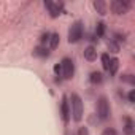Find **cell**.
I'll return each mask as SVG.
<instances>
[{"mask_svg":"<svg viewBox=\"0 0 135 135\" xmlns=\"http://www.w3.org/2000/svg\"><path fill=\"white\" fill-rule=\"evenodd\" d=\"M45 8L48 10V13H49V16L52 18V19H56V18H59L60 15H62V11H64V3L62 2H52V0H45Z\"/></svg>","mask_w":135,"mask_h":135,"instance_id":"cell-6","label":"cell"},{"mask_svg":"<svg viewBox=\"0 0 135 135\" xmlns=\"http://www.w3.org/2000/svg\"><path fill=\"white\" fill-rule=\"evenodd\" d=\"M94 8H95V11L100 16H105L107 15V3L103 2V0H94Z\"/></svg>","mask_w":135,"mask_h":135,"instance_id":"cell-12","label":"cell"},{"mask_svg":"<svg viewBox=\"0 0 135 135\" xmlns=\"http://www.w3.org/2000/svg\"><path fill=\"white\" fill-rule=\"evenodd\" d=\"M102 135H118V132H116V129H113V127H107V129L102 130Z\"/></svg>","mask_w":135,"mask_h":135,"instance_id":"cell-19","label":"cell"},{"mask_svg":"<svg viewBox=\"0 0 135 135\" xmlns=\"http://www.w3.org/2000/svg\"><path fill=\"white\" fill-rule=\"evenodd\" d=\"M70 114H72V119L75 121V122H80L81 119H83V114H84V103H83V99L76 94V92H73L72 95H70Z\"/></svg>","mask_w":135,"mask_h":135,"instance_id":"cell-1","label":"cell"},{"mask_svg":"<svg viewBox=\"0 0 135 135\" xmlns=\"http://www.w3.org/2000/svg\"><path fill=\"white\" fill-rule=\"evenodd\" d=\"M127 100H129V103H135V91H133V89L129 91V94H127Z\"/></svg>","mask_w":135,"mask_h":135,"instance_id":"cell-20","label":"cell"},{"mask_svg":"<svg viewBox=\"0 0 135 135\" xmlns=\"http://www.w3.org/2000/svg\"><path fill=\"white\" fill-rule=\"evenodd\" d=\"M118 69H119V60H118L116 57H111L110 65H108V73H110L111 76H114V75L118 73Z\"/></svg>","mask_w":135,"mask_h":135,"instance_id":"cell-14","label":"cell"},{"mask_svg":"<svg viewBox=\"0 0 135 135\" xmlns=\"http://www.w3.org/2000/svg\"><path fill=\"white\" fill-rule=\"evenodd\" d=\"M130 7H132V3L129 0H113V2H110V10L116 16H122V15L129 13Z\"/></svg>","mask_w":135,"mask_h":135,"instance_id":"cell-5","label":"cell"},{"mask_svg":"<svg viewBox=\"0 0 135 135\" xmlns=\"http://www.w3.org/2000/svg\"><path fill=\"white\" fill-rule=\"evenodd\" d=\"M108 49H110L111 52H119V49H121V45L111 38V40L108 41Z\"/></svg>","mask_w":135,"mask_h":135,"instance_id":"cell-16","label":"cell"},{"mask_svg":"<svg viewBox=\"0 0 135 135\" xmlns=\"http://www.w3.org/2000/svg\"><path fill=\"white\" fill-rule=\"evenodd\" d=\"M78 135H89V129H88L86 126L80 127V129H78Z\"/></svg>","mask_w":135,"mask_h":135,"instance_id":"cell-21","label":"cell"},{"mask_svg":"<svg viewBox=\"0 0 135 135\" xmlns=\"http://www.w3.org/2000/svg\"><path fill=\"white\" fill-rule=\"evenodd\" d=\"M60 116H62V121L65 124H69L72 114H70V103H69V97L67 95H64L62 102H60Z\"/></svg>","mask_w":135,"mask_h":135,"instance_id":"cell-7","label":"cell"},{"mask_svg":"<svg viewBox=\"0 0 135 135\" xmlns=\"http://www.w3.org/2000/svg\"><path fill=\"white\" fill-rule=\"evenodd\" d=\"M124 133H127V135H133V132H135V124H133V121H132V118H129V116H126L124 118Z\"/></svg>","mask_w":135,"mask_h":135,"instance_id":"cell-10","label":"cell"},{"mask_svg":"<svg viewBox=\"0 0 135 135\" xmlns=\"http://www.w3.org/2000/svg\"><path fill=\"white\" fill-rule=\"evenodd\" d=\"M60 76L64 80H72L75 75V62L70 57H64L60 60Z\"/></svg>","mask_w":135,"mask_h":135,"instance_id":"cell-4","label":"cell"},{"mask_svg":"<svg viewBox=\"0 0 135 135\" xmlns=\"http://www.w3.org/2000/svg\"><path fill=\"white\" fill-rule=\"evenodd\" d=\"M48 38H49V32H46V33H43V35H41V38H40V40H41V45H43V46H46Z\"/></svg>","mask_w":135,"mask_h":135,"instance_id":"cell-22","label":"cell"},{"mask_svg":"<svg viewBox=\"0 0 135 135\" xmlns=\"http://www.w3.org/2000/svg\"><path fill=\"white\" fill-rule=\"evenodd\" d=\"M100 59H102V65H103V69L108 72V65H110V60H111V57H110L108 54H102V56H100Z\"/></svg>","mask_w":135,"mask_h":135,"instance_id":"cell-17","label":"cell"},{"mask_svg":"<svg viewBox=\"0 0 135 135\" xmlns=\"http://www.w3.org/2000/svg\"><path fill=\"white\" fill-rule=\"evenodd\" d=\"M121 80H122L124 83H129V84H133V83H135L133 75H129V73H127V75H122V76H121Z\"/></svg>","mask_w":135,"mask_h":135,"instance_id":"cell-18","label":"cell"},{"mask_svg":"<svg viewBox=\"0 0 135 135\" xmlns=\"http://www.w3.org/2000/svg\"><path fill=\"white\" fill-rule=\"evenodd\" d=\"M105 30H107V27H105V22H97V26H95V37L97 38H102L103 35H105Z\"/></svg>","mask_w":135,"mask_h":135,"instance_id":"cell-15","label":"cell"},{"mask_svg":"<svg viewBox=\"0 0 135 135\" xmlns=\"http://www.w3.org/2000/svg\"><path fill=\"white\" fill-rule=\"evenodd\" d=\"M33 56H37V57H40V59H46V57L49 56V49H48L46 46L40 45V46H37V48L33 49Z\"/></svg>","mask_w":135,"mask_h":135,"instance_id":"cell-11","label":"cell"},{"mask_svg":"<svg viewBox=\"0 0 135 135\" xmlns=\"http://www.w3.org/2000/svg\"><path fill=\"white\" fill-rule=\"evenodd\" d=\"M111 114V107H110V102L105 95L99 97L97 100V116L100 121H107Z\"/></svg>","mask_w":135,"mask_h":135,"instance_id":"cell-3","label":"cell"},{"mask_svg":"<svg viewBox=\"0 0 135 135\" xmlns=\"http://www.w3.org/2000/svg\"><path fill=\"white\" fill-rule=\"evenodd\" d=\"M83 35H84V24H83V21H75L70 26V29H69V43L70 45L78 43L83 38Z\"/></svg>","mask_w":135,"mask_h":135,"instance_id":"cell-2","label":"cell"},{"mask_svg":"<svg viewBox=\"0 0 135 135\" xmlns=\"http://www.w3.org/2000/svg\"><path fill=\"white\" fill-rule=\"evenodd\" d=\"M54 73H56L57 76H60V73H62V72H60V64H56V65H54Z\"/></svg>","mask_w":135,"mask_h":135,"instance_id":"cell-23","label":"cell"},{"mask_svg":"<svg viewBox=\"0 0 135 135\" xmlns=\"http://www.w3.org/2000/svg\"><path fill=\"white\" fill-rule=\"evenodd\" d=\"M59 41H60V37H59V33H49V38H48L46 48H48L49 51H52V49H56V48L59 46Z\"/></svg>","mask_w":135,"mask_h":135,"instance_id":"cell-8","label":"cell"},{"mask_svg":"<svg viewBox=\"0 0 135 135\" xmlns=\"http://www.w3.org/2000/svg\"><path fill=\"white\" fill-rule=\"evenodd\" d=\"M84 59L86 60H89V62H94L95 59H97V49H95V46H88V48H84Z\"/></svg>","mask_w":135,"mask_h":135,"instance_id":"cell-9","label":"cell"},{"mask_svg":"<svg viewBox=\"0 0 135 135\" xmlns=\"http://www.w3.org/2000/svg\"><path fill=\"white\" fill-rule=\"evenodd\" d=\"M89 81H91V84H94V86L102 84V83H103V75H102L100 72H91V75H89Z\"/></svg>","mask_w":135,"mask_h":135,"instance_id":"cell-13","label":"cell"}]
</instances>
